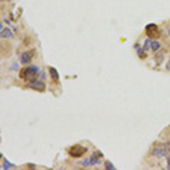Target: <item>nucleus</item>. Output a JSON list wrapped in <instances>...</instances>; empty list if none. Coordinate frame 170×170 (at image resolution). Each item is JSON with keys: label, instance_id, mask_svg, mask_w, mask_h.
<instances>
[{"label": "nucleus", "instance_id": "nucleus-1", "mask_svg": "<svg viewBox=\"0 0 170 170\" xmlns=\"http://www.w3.org/2000/svg\"><path fill=\"white\" fill-rule=\"evenodd\" d=\"M38 74H39V68L37 66H30V67L23 68L19 76L25 81H35Z\"/></svg>", "mask_w": 170, "mask_h": 170}, {"label": "nucleus", "instance_id": "nucleus-2", "mask_svg": "<svg viewBox=\"0 0 170 170\" xmlns=\"http://www.w3.org/2000/svg\"><path fill=\"white\" fill-rule=\"evenodd\" d=\"M87 152V149L82 146V145H73L69 150H68V153L70 157L73 158H81L83 154H85Z\"/></svg>", "mask_w": 170, "mask_h": 170}, {"label": "nucleus", "instance_id": "nucleus-3", "mask_svg": "<svg viewBox=\"0 0 170 170\" xmlns=\"http://www.w3.org/2000/svg\"><path fill=\"white\" fill-rule=\"evenodd\" d=\"M102 157V154H101V152H95L91 158H88V159H86L84 160L83 162H82V165L84 166V167H88V166H95V165H98V163H100V158Z\"/></svg>", "mask_w": 170, "mask_h": 170}, {"label": "nucleus", "instance_id": "nucleus-4", "mask_svg": "<svg viewBox=\"0 0 170 170\" xmlns=\"http://www.w3.org/2000/svg\"><path fill=\"white\" fill-rule=\"evenodd\" d=\"M167 152H168V150H167V147L165 145H159V146H155V147L152 149V154L154 157H157V158H163V157H166L167 155Z\"/></svg>", "mask_w": 170, "mask_h": 170}, {"label": "nucleus", "instance_id": "nucleus-5", "mask_svg": "<svg viewBox=\"0 0 170 170\" xmlns=\"http://www.w3.org/2000/svg\"><path fill=\"white\" fill-rule=\"evenodd\" d=\"M145 31H146V33H147V35L150 38H154V37H158L159 35V29H158L157 24H153V23L149 24L145 27Z\"/></svg>", "mask_w": 170, "mask_h": 170}, {"label": "nucleus", "instance_id": "nucleus-6", "mask_svg": "<svg viewBox=\"0 0 170 170\" xmlns=\"http://www.w3.org/2000/svg\"><path fill=\"white\" fill-rule=\"evenodd\" d=\"M27 87L35 90V91H39V92H43L45 90V84L41 81H31V83L27 84Z\"/></svg>", "mask_w": 170, "mask_h": 170}, {"label": "nucleus", "instance_id": "nucleus-7", "mask_svg": "<svg viewBox=\"0 0 170 170\" xmlns=\"http://www.w3.org/2000/svg\"><path fill=\"white\" fill-rule=\"evenodd\" d=\"M32 58H33V51H25V52H23L22 54H21V62L23 64V65H27L31 60H32Z\"/></svg>", "mask_w": 170, "mask_h": 170}, {"label": "nucleus", "instance_id": "nucleus-8", "mask_svg": "<svg viewBox=\"0 0 170 170\" xmlns=\"http://www.w3.org/2000/svg\"><path fill=\"white\" fill-rule=\"evenodd\" d=\"M49 73H50V78L52 81H54V82L59 81V74L54 67H49Z\"/></svg>", "mask_w": 170, "mask_h": 170}, {"label": "nucleus", "instance_id": "nucleus-9", "mask_svg": "<svg viewBox=\"0 0 170 170\" xmlns=\"http://www.w3.org/2000/svg\"><path fill=\"white\" fill-rule=\"evenodd\" d=\"M1 38L2 39H9V38H13V32H11V30L10 29H8V27H6V29H2L1 30Z\"/></svg>", "mask_w": 170, "mask_h": 170}, {"label": "nucleus", "instance_id": "nucleus-10", "mask_svg": "<svg viewBox=\"0 0 170 170\" xmlns=\"http://www.w3.org/2000/svg\"><path fill=\"white\" fill-rule=\"evenodd\" d=\"M136 48H137V54H138V57L142 58V59H144L146 57V54L144 52V48H138V45H136Z\"/></svg>", "mask_w": 170, "mask_h": 170}, {"label": "nucleus", "instance_id": "nucleus-11", "mask_svg": "<svg viewBox=\"0 0 170 170\" xmlns=\"http://www.w3.org/2000/svg\"><path fill=\"white\" fill-rule=\"evenodd\" d=\"M151 49H152V51H158L160 49V43L158 42V41H152V43H151Z\"/></svg>", "mask_w": 170, "mask_h": 170}, {"label": "nucleus", "instance_id": "nucleus-12", "mask_svg": "<svg viewBox=\"0 0 170 170\" xmlns=\"http://www.w3.org/2000/svg\"><path fill=\"white\" fill-rule=\"evenodd\" d=\"M104 168L107 170H115L116 168H115V166L109 161V160H107L106 162H104Z\"/></svg>", "mask_w": 170, "mask_h": 170}, {"label": "nucleus", "instance_id": "nucleus-13", "mask_svg": "<svg viewBox=\"0 0 170 170\" xmlns=\"http://www.w3.org/2000/svg\"><path fill=\"white\" fill-rule=\"evenodd\" d=\"M13 167H14V165L10 163L8 160H6V159L3 160V165H2V168H3V169H10V168H13Z\"/></svg>", "mask_w": 170, "mask_h": 170}, {"label": "nucleus", "instance_id": "nucleus-14", "mask_svg": "<svg viewBox=\"0 0 170 170\" xmlns=\"http://www.w3.org/2000/svg\"><path fill=\"white\" fill-rule=\"evenodd\" d=\"M151 43H152V41H151V38L150 39H146L145 40V42H144V50H149V48L151 46Z\"/></svg>", "mask_w": 170, "mask_h": 170}, {"label": "nucleus", "instance_id": "nucleus-15", "mask_svg": "<svg viewBox=\"0 0 170 170\" xmlns=\"http://www.w3.org/2000/svg\"><path fill=\"white\" fill-rule=\"evenodd\" d=\"M17 67H18V65H17V64H14V65L10 67V70H17Z\"/></svg>", "mask_w": 170, "mask_h": 170}, {"label": "nucleus", "instance_id": "nucleus-16", "mask_svg": "<svg viewBox=\"0 0 170 170\" xmlns=\"http://www.w3.org/2000/svg\"><path fill=\"white\" fill-rule=\"evenodd\" d=\"M167 163H168V169H170V155H168V159H167Z\"/></svg>", "mask_w": 170, "mask_h": 170}, {"label": "nucleus", "instance_id": "nucleus-17", "mask_svg": "<svg viewBox=\"0 0 170 170\" xmlns=\"http://www.w3.org/2000/svg\"><path fill=\"white\" fill-rule=\"evenodd\" d=\"M167 69L170 70V58H169V64H167Z\"/></svg>", "mask_w": 170, "mask_h": 170}, {"label": "nucleus", "instance_id": "nucleus-18", "mask_svg": "<svg viewBox=\"0 0 170 170\" xmlns=\"http://www.w3.org/2000/svg\"><path fill=\"white\" fill-rule=\"evenodd\" d=\"M169 34H170V31H169Z\"/></svg>", "mask_w": 170, "mask_h": 170}]
</instances>
